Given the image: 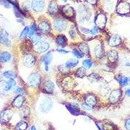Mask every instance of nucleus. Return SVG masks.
I'll return each mask as SVG.
<instances>
[{
	"mask_svg": "<svg viewBox=\"0 0 130 130\" xmlns=\"http://www.w3.org/2000/svg\"><path fill=\"white\" fill-rule=\"evenodd\" d=\"M118 13L120 14H125L130 11V5L126 2H122L118 4L117 9Z\"/></svg>",
	"mask_w": 130,
	"mask_h": 130,
	"instance_id": "nucleus-5",
	"label": "nucleus"
},
{
	"mask_svg": "<svg viewBox=\"0 0 130 130\" xmlns=\"http://www.w3.org/2000/svg\"><path fill=\"white\" fill-rule=\"evenodd\" d=\"M70 37L72 38H74L75 37V35H76V33H75V31L73 29L70 30Z\"/></svg>",
	"mask_w": 130,
	"mask_h": 130,
	"instance_id": "nucleus-41",
	"label": "nucleus"
},
{
	"mask_svg": "<svg viewBox=\"0 0 130 130\" xmlns=\"http://www.w3.org/2000/svg\"><path fill=\"white\" fill-rule=\"evenodd\" d=\"M28 32H29V27H26L24 28V29L23 30L22 33L20 35V38L22 39H25V37H26L27 35H28Z\"/></svg>",
	"mask_w": 130,
	"mask_h": 130,
	"instance_id": "nucleus-34",
	"label": "nucleus"
},
{
	"mask_svg": "<svg viewBox=\"0 0 130 130\" xmlns=\"http://www.w3.org/2000/svg\"><path fill=\"white\" fill-rule=\"evenodd\" d=\"M40 81V76L38 73H32L29 76L27 82L29 85L32 87H37L39 85Z\"/></svg>",
	"mask_w": 130,
	"mask_h": 130,
	"instance_id": "nucleus-2",
	"label": "nucleus"
},
{
	"mask_svg": "<svg viewBox=\"0 0 130 130\" xmlns=\"http://www.w3.org/2000/svg\"><path fill=\"white\" fill-rule=\"evenodd\" d=\"M90 32H91V34L92 35L97 34L98 32V29L96 28V27H94V28L90 31Z\"/></svg>",
	"mask_w": 130,
	"mask_h": 130,
	"instance_id": "nucleus-40",
	"label": "nucleus"
},
{
	"mask_svg": "<svg viewBox=\"0 0 130 130\" xmlns=\"http://www.w3.org/2000/svg\"><path fill=\"white\" fill-rule=\"evenodd\" d=\"M39 29L43 32H48L50 29L49 24H47V22H40V24H39Z\"/></svg>",
	"mask_w": 130,
	"mask_h": 130,
	"instance_id": "nucleus-22",
	"label": "nucleus"
},
{
	"mask_svg": "<svg viewBox=\"0 0 130 130\" xmlns=\"http://www.w3.org/2000/svg\"><path fill=\"white\" fill-rule=\"evenodd\" d=\"M86 104L90 107H93L96 104V99L95 96L92 95H89L86 98Z\"/></svg>",
	"mask_w": 130,
	"mask_h": 130,
	"instance_id": "nucleus-19",
	"label": "nucleus"
},
{
	"mask_svg": "<svg viewBox=\"0 0 130 130\" xmlns=\"http://www.w3.org/2000/svg\"><path fill=\"white\" fill-rule=\"evenodd\" d=\"M109 43L111 46H117L121 43V39L118 35H114L110 38Z\"/></svg>",
	"mask_w": 130,
	"mask_h": 130,
	"instance_id": "nucleus-14",
	"label": "nucleus"
},
{
	"mask_svg": "<svg viewBox=\"0 0 130 130\" xmlns=\"http://www.w3.org/2000/svg\"><path fill=\"white\" fill-rule=\"evenodd\" d=\"M118 81L122 87L127 85L129 82L128 78L126 77V76H124V75H119L118 77Z\"/></svg>",
	"mask_w": 130,
	"mask_h": 130,
	"instance_id": "nucleus-23",
	"label": "nucleus"
},
{
	"mask_svg": "<svg viewBox=\"0 0 130 130\" xmlns=\"http://www.w3.org/2000/svg\"><path fill=\"white\" fill-rule=\"evenodd\" d=\"M78 64V60H76V59H70L66 63V67L68 68H72L75 67L76 65Z\"/></svg>",
	"mask_w": 130,
	"mask_h": 130,
	"instance_id": "nucleus-24",
	"label": "nucleus"
},
{
	"mask_svg": "<svg viewBox=\"0 0 130 130\" xmlns=\"http://www.w3.org/2000/svg\"><path fill=\"white\" fill-rule=\"evenodd\" d=\"M120 96H121V91L119 89L114 90L113 91L111 92L109 96V101L112 104L117 103L120 99Z\"/></svg>",
	"mask_w": 130,
	"mask_h": 130,
	"instance_id": "nucleus-9",
	"label": "nucleus"
},
{
	"mask_svg": "<svg viewBox=\"0 0 130 130\" xmlns=\"http://www.w3.org/2000/svg\"><path fill=\"white\" fill-rule=\"evenodd\" d=\"M3 75H4L5 77H7V78H9V79H13L15 76L14 74L12 72L9 71V70L3 73Z\"/></svg>",
	"mask_w": 130,
	"mask_h": 130,
	"instance_id": "nucleus-31",
	"label": "nucleus"
},
{
	"mask_svg": "<svg viewBox=\"0 0 130 130\" xmlns=\"http://www.w3.org/2000/svg\"><path fill=\"white\" fill-rule=\"evenodd\" d=\"M125 127H126V129L127 130H130V118H128V119L126 121Z\"/></svg>",
	"mask_w": 130,
	"mask_h": 130,
	"instance_id": "nucleus-38",
	"label": "nucleus"
},
{
	"mask_svg": "<svg viewBox=\"0 0 130 130\" xmlns=\"http://www.w3.org/2000/svg\"><path fill=\"white\" fill-rule=\"evenodd\" d=\"M66 42H67L66 38L62 35L58 36L56 39V43L59 46H64L66 44Z\"/></svg>",
	"mask_w": 130,
	"mask_h": 130,
	"instance_id": "nucleus-27",
	"label": "nucleus"
},
{
	"mask_svg": "<svg viewBox=\"0 0 130 130\" xmlns=\"http://www.w3.org/2000/svg\"><path fill=\"white\" fill-rule=\"evenodd\" d=\"M72 53L76 57L79 58V59H81V58H82L83 57V53L82 52L76 50H74L72 51Z\"/></svg>",
	"mask_w": 130,
	"mask_h": 130,
	"instance_id": "nucleus-35",
	"label": "nucleus"
},
{
	"mask_svg": "<svg viewBox=\"0 0 130 130\" xmlns=\"http://www.w3.org/2000/svg\"><path fill=\"white\" fill-rule=\"evenodd\" d=\"M106 17L104 14H100L97 16L96 19V25L100 29H103L106 24Z\"/></svg>",
	"mask_w": 130,
	"mask_h": 130,
	"instance_id": "nucleus-7",
	"label": "nucleus"
},
{
	"mask_svg": "<svg viewBox=\"0 0 130 130\" xmlns=\"http://www.w3.org/2000/svg\"><path fill=\"white\" fill-rule=\"evenodd\" d=\"M57 51H58V52H60V53H65V54H66V53H68V51L64 50H59V49H58V50H57Z\"/></svg>",
	"mask_w": 130,
	"mask_h": 130,
	"instance_id": "nucleus-43",
	"label": "nucleus"
},
{
	"mask_svg": "<svg viewBox=\"0 0 130 130\" xmlns=\"http://www.w3.org/2000/svg\"><path fill=\"white\" fill-rule=\"evenodd\" d=\"M29 111L30 109H29L28 107H25L24 109L22 110V113H23V115L24 116H27L29 114Z\"/></svg>",
	"mask_w": 130,
	"mask_h": 130,
	"instance_id": "nucleus-36",
	"label": "nucleus"
},
{
	"mask_svg": "<svg viewBox=\"0 0 130 130\" xmlns=\"http://www.w3.org/2000/svg\"><path fill=\"white\" fill-rule=\"evenodd\" d=\"M104 129L105 130H113V127L111 125L109 124H106L104 125Z\"/></svg>",
	"mask_w": 130,
	"mask_h": 130,
	"instance_id": "nucleus-37",
	"label": "nucleus"
},
{
	"mask_svg": "<svg viewBox=\"0 0 130 130\" xmlns=\"http://www.w3.org/2000/svg\"><path fill=\"white\" fill-rule=\"evenodd\" d=\"M86 1L90 4H95L97 2V0H86Z\"/></svg>",
	"mask_w": 130,
	"mask_h": 130,
	"instance_id": "nucleus-42",
	"label": "nucleus"
},
{
	"mask_svg": "<svg viewBox=\"0 0 130 130\" xmlns=\"http://www.w3.org/2000/svg\"><path fill=\"white\" fill-rule=\"evenodd\" d=\"M79 47L81 52H82L83 54L88 55V54L89 53V47H88L87 45L86 44H85V43H82V44H81L79 45Z\"/></svg>",
	"mask_w": 130,
	"mask_h": 130,
	"instance_id": "nucleus-26",
	"label": "nucleus"
},
{
	"mask_svg": "<svg viewBox=\"0 0 130 130\" xmlns=\"http://www.w3.org/2000/svg\"><path fill=\"white\" fill-rule=\"evenodd\" d=\"M16 85V81L13 79H10L9 81H8L6 83H5V91H9V90H11L13 89Z\"/></svg>",
	"mask_w": 130,
	"mask_h": 130,
	"instance_id": "nucleus-21",
	"label": "nucleus"
},
{
	"mask_svg": "<svg viewBox=\"0 0 130 130\" xmlns=\"http://www.w3.org/2000/svg\"><path fill=\"white\" fill-rule=\"evenodd\" d=\"M52 102L50 99L46 98L42 102L40 105V110L42 112H48L52 107Z\"/></svg>",
	"mask_w": 130,
	"mask_h": 130,
	"instance_id": "nucleus-4",
	"label": "nucleus"
},
{
	"mask_svg": "<svg viewBox=\"0 0 130 130\" xmlns=\"http://www.w3.org/2000/svg\"><path fill=\"white\" fill-rule=\"evenodd\" d=\"M23 62L25 67H31L34 65L35 62V59L32 55H27L24 57Z\"/></svg>",
	"mask_w": 130,
	"mask_h": 130,
	"instance_id": "nucleus-10",
	"label": "nucleus"
},
{
	"mask_svg": "<svg viewBox=\"0 0 130 130\" xmlns=\"http://www.w3.org/2000/svg\"><path fill=\"white\" fill-rule=\"evenodd\" d=\"M62 12L64 15L67 18H72L74 16V10L73 8L70 5H66L62 9Z\"/></svg>",
	"mask_w": 130,
	"mask_h": 130,
	"instance_id": "nucleus-13",
	"label": "nucleus"
},
{
	"mask_svg": "<svg viewBox=\"0 0 130 130\" xmlns=\"http://www.w3.org/2000/svg\"><path fill=\"white\" fill-rule=\"evenodd\" d=\"M58 8L56 3L54 2H52L49 5V12L51 14H55L57 12Z\"/></svg>",
	"mask_w": 130,
	"mask_h": 130,
	"instance_id": "nucleus-25",
	"label": "nucleus"
},
{
	"mask_svg": "<svg viewBox=\"0 0 130 130\" xmlns=\"http://www.w3.org/2000/svg\"><path fill=\"white\" fill-rule=\"evenodd\" d=\"M27 128V124L25 122H21L16 126V130H25Z\"/></svg>",
	"mask_w": 130,
	"mask_h": 130,
	"instance_id": "nucleus-29",
	"label": "nucleus"
},
{
	"mask_svg": "<svg viewBox=\"0 0 130 130\" xmlns=\"http://www.w3.org/2000/svg\"><path fill=\"white\" fill-rule=\"evenodd\" d=\"M24 102V98L23 96H18L16 98H15V99L14 100L12 105L16 107H21L22 106Z\"/></svg>",
	"mask_w": 130,
	"mask_h": 130,
	"instance_id": "nucleus-16",
	"label": "nucleus"
},
{
	"mask_svg": "<svg viewBox=\"0 0 130 130\" xmlns=\"http://www.w3.org/2000/svg\"><path fill=\"white\" fill-rule=\"evenodd\" d=\"M62 1H63V2H67V0H62Z\"/></svg>",
	"mask_w": 130,
	"mask_h": 130,
	"instance_id": "nucleus-45",
	"label": "nucleus"
},
{
	"mask_svg": "<svg viewBox=\"0 0 130 130\" xmlns=\"http://www.w3.org/2000/svg\"><path fill=\"white\" fill-rule=\"evenodd\" d=\"M11 59V55L7 52L0 53V61L2 62H8Z\"/></svg>",
	"mask_w": 130,
	"mask_h": 130,
	"instance_id": "nucleus-20",
	"label": "nucleus"
},
{
	"mask_svg": "<svg viewBox=\"0 0 130 130\" xmlns=\"http://www.w3.org/2000/svg\"><path fill=\"white\" fill-rule=\"evenodd\" d=\"M107 57L109 61H111V62H115V61H117V59H118V53L116 51L111 50L108 52Z\"/></svg>",
	"mask_w": 130,
	"mask_h": 130,
	"instance_id": "nucleus-17",
	"label": "nucleus"
},
{
	"mask_svg": "<svg viewBox=\"0 0 130 130\" xmlns=\"http://www.w3.org/2000/svg\"><path fill=\"white\" fill-rule=\"evenodd\" d=\"M49 44L46 41H39L35 44L34 50L38 53H44L49 48Z\"/></svg>",
	"mask_w": 130,
	"mask_h": 130,
	"instance_id": "nucleus-1",
	"label": "nucleus"
},
{
	"mask_svg": "<svg viewBox=\"0 0 130 130\" xmlns=\"http://www.w3.org/2000/svg\"><path fill=\"white\" fill-rule=\"evenodd\" d=\"M94 54L97 57L101 58L103 56V54H104V52H103V48H102V46L101 44H98L95 46L94 50Z\"/></svg>",
	"mask_w": 130,
	"mask_h": 130,
	"instance_id": "nucleus-18",
	"label": "nucleus"
},
{
	"mask_svg": "<svg viewBox=\"0 0 130 130\" xmlns=\"http://www.w3.org/2000/svg\"><path fill=\"white\" fill-rule=\"evenodd\" d=\"M0 42L7 46H10V44L9 34L5 30H2L0 31Z\"/></svg>",
	"mask_w": 130,
	"mask_h": 130,
	"instance_id": "nucleus-8",
	"label": "nucleus"
},
{
	"mask_svg": "<svg viewBox=\"0 0 130 130\" xmlns=\"http://www.w3.org/2000/svg\"><path fill=\"white\" fill-rule=\"evenodd\" d=\"M86 74V70L85 68L81 67V68H78L76 72V75L77 77H83Z\"/></svg>",
	"mask_w": 130,
	"mask_h": 130,
	"instance_id": "nucleus-28",
	"label": "nucleus"
},
{
	"mask_svg": "<svg viewBox=\"0 0 130 130\" xmlns=\"http://www.w3.org/2000/svg\"><path fill=\"white\" fill-rule=\"evenodd\" d=\"M54 25L56 30L59 31H62L64 30L67 27V23L63 20L58 19L56 20L54 22Z\"/></svg>",
	"mask_w": 130,
	"mask_h": 130,
	"instance_id": "nucleus-11",
	"label": "nucleus"
},
{
	"mask_svg": "<svg viewBox=\"0 0 130 130\" xmlns=\"http://www.w3.org/2000/svg\"><path fill=\"white\" fill-rule=\"evenodd\" d=\"M31 5L34 11L37 12H41L45 7L44 0H32Z\"/></svg>",
	"mask_w": 130,
	"mask_h": 130,
	"instance_id": "nucleus-3",
	"label": "nucleus"
},
{
	"mask_svg": "<svg viewBox=\"0 0 130 130\" xmlns=\"http://www.w3.org/2000/svg\"><path fill=\"white\" fill-rule=\"evenodd\" d=\"M24 90L23 89H22V88H18V89H16L15 92H16V94H21L24 93Z\"/></svg>",
	"mask_w": 130,
	"mask_h": 130,
	"instance_id": "nucleus-39",
	"label": "nucleus"
},
{
	"mask_svg": "<svg viewBox=\"0 0 130 130\" xmlns=\"http://www.w3.org/2000/svg\"><path fill=\"white\" fill-rule=\"evenodd\" d=\"M31 38V40H32V42L34 43V44H36V43H37L38 42L40 41V37L39 34H37V32H36L35 34L33 35H32Z\"/></svg>",
	"mask_w": 130,
	"mask_h": 130,
	"instance_id": "nucleus-33",
	"label": "nucleus"
},
{
	"mask_svg": "<svg viewBox=\"0 0 130 130\" xmlns=\"http://www.w3.org/2000/svg\"><path fill=\"white\" fill-rule=\"evenodd\" d=\"M126 94L128 96H130V89H127V91H126Z\"/></svg>",
	"mask_w": 130,
	"mask_h": 130,
	"instance_id": "nucleus-44",
	"label": "nucleus"
},
{
	"mask_svg": "<svg viewBox=\"0 0 130 130\" xmlns=\"http://www.w3.org/2000/svg\"><path fill=\"white\" fill-rule=\"evenodd\" d=\"M12 111L10 110H5L0 114V121L3 123L9 122L12 117Z\"/></svg>",
	"mask_w": 130,
	"mask_h": 130,
	"instance_id": "nucleus-6",
	"label": "nucleus"
},
{
	"mask_svg": "<svg viewBox=\"0 0 130 130\" xmlns=\"http://www.w3.org/2000/svg\"><path fill=\"white\" fill-rule=\"evenodd\" d=\"M52 60V53L49 52L47 54H46L45 55L42 57V61L44 62V67L46 71H48L49 69V64L51 62Z\"/></svg>",
	"mask_w": 130,
	"mask_h": 130,
	"instance_id": "nucleus-12",
	"label": "nucleus"
},
{
	"mask_svg": "<svg viewBox=\"0 0 130 130\" xmlns=\"http://www.w3.org/2000/svg\"><path fill=\"white\" fill-rule=\"evenodd\" d=\"M44 90H46L48 93H52L53 92L54 89H55V85L51 81H47L44 85Z\"/></svg>",
	"mask_w": 130,
	"mask_h": 130,
	"instance_id": "nucleus-15",
	"label": "nucleus"
},
{
	"mask_svg": "<svg viewBox=\"0 0 130 130\" xmlns=\"http://www.w3.org/2000/svg\"><path fill=\"white\" fill-rule=\"evenodd\" d=\"M83 64L85 68L88 69V68H90L92 67V62L90 60H89V59H86V60H85L83 62Z\"/></svg>",
	"mask_w": 130,
	"mask_h": 130,
	"instance_id": "nucleus-32",
	"label": "nucleus"
},
{
	"mask_svg": "<svg viewBox=\"0 0 130 130\" xmlns=\"http://www.w3.org/2000/svg\"><path fill=\"white\" fill-rule=\"evenodd\" d=\"M36 31H37V28H36V26L34 25H31L29 28V32H28V36L29 37H31L34 34L36 33Z\"/></svg>",
	"mask_w": 130,
	"mask_h": 130,
	"instance_id": "nucleus-30",
	"label": "nucleus"
}]
</instances>
